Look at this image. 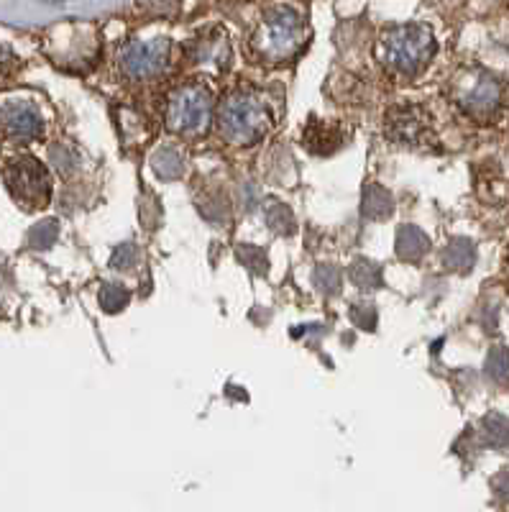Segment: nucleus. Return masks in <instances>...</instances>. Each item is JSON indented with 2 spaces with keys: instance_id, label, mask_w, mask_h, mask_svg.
<instances>
[{
  "instance_id": "1",
  "label": "nucleus",
  "mask_w": 509,
  "mask_h": 512,
  "mask_svg": "<svg viewBox=\"0 0 509 512\" xmlns=\"http://www.w3.org/2000/svg\"><path fill=\"white\" fill-rule=\"evenodd\" d=\"M272 126L267 100L256 90H231L218 105V128L223 139L236 146H249L259 141Z\"/></svg>"
},
{
  "instance_id": "2",
  "label": "nucleus",
  "mask_w": 509,
  "mask_h": 512,
  "mask_svg": "<svg viewBox=\"0 0 509 512\" xmlns=\"http://www.w3.org/2000/svg\"><path fill=\"white\" fill-rule=\"evenodd\" d=\"M376 54H379V59H382V64L389 72L412 77L420 70H425V64L433 59L435 36L428 26L420 24L392 26L379 39Z\"/></svg>"
},
{
  "instance_id": "3",
  "label": "nucleus",
  "mask_w": 509,
  "mask_h": 512,
  "mask_svg": "<svg viewBox=\"0 0 509 512\" xmlns=\"http://www.w3.org/2000/svg\"><path fill=\"white\" fill-rule=\"evenodd\" d=\"M302 39H305V24L300 13L295 8L279 6L264 13L251 47L261 62L277 64L295 57L302 47Z\"/></svg>"
},
{
  "instance_id": "4",
  "label": "nucleus",
  "mask_w": 509,
  "mask_h": 512,
  "mask_svg": "<svg viewBox=\"0 0 509 512\" xmlns=\"http://www.w3.org/2000/svg\"><path fill=\"white\" fill-rule=\"evenodd\" d=\"M453 98L463 113L479 121H489L497 116L507 103V85L502 77L492 72L481 70V67H469L461 70L453 80Z\"/></svg>"
},
{
  "instance_id": "5",
  "label": "nucleus",
  "mask_w": 509,
  "mask_h": 512,
  "mask_svg": "<svg viewBox=\"0 0 509 512\" xmlns=\"http://www.w3.org/2000/svg\"><path fill=\"white\" fill-rule=\"evenodd\" d=\"M164 121L177 134H205L213 123V95L203 85H182L169 95Z\"/></svg>"
},
{
  "instance_id": "6",
  "label": "nucleus",
  "mask_w": 509,
  "mask_h": 512,
  "mask_svg": "<svg viewBox=\"0 0 509 512\" xmlns=\"http://www.w3.org/2000/svg\"><path fill=\"white\" fill-rule=\"evenodd\" d=\"M121 72L128 80H154L162 75L169 64V41L167 39H146L131 41L118 54Z\"/></svg>"
},
{
  "instance_id": "7",
  "label": "nucleus",
  "mask_w": 509,
  "mask_h": 512,
  "mask_svg": "<svg viewBox=\"0 0 509 512\" xmlns=\"http://www.w3.org/2000/svg\"><path fill=\"white\" fill-rule=\"evenodd\" d=\"M11 192L21 203L39 205L49 198V175L36 159H18L11 167Z\"/></svg>"
},
{
  "instance_id": "8",
  "label": "nucleus",
  "mask_w": 509,
  "mask_h": 512,
  "mask_svg": "<svg viewBox=\"0 0 509 512\" xmlns=\"http://www.w3.org/2000/svg\"><path fill=\"white\" fill-rule=\"evenodd\" d=\"M430 134V123L417 105H397L387 113V136L400 144L415 146L423 144Z\"/></svg>"
},
{
  "instance_id": "9",
  "label": "nucleus",
  "mask_w": 509,
  "mask_h": 512,
  "mask_svg": "<svg viewBox=\"0 0 509 512\" xmlns=\"http://www.w3.org/2000/svg\"><path fill=\"white\" fill-rule=\"evenodd\" d=\"M187 54L195 64H205V67H213L218 72L226 70L228 62H231V47H228L223 31H208L192 44H187Z\"/></svg>"
},
{
  "instance_id": "10",
  "label": "nucleus",
  "mask_w": 509,
  "mask_h": 512,
  "mask_svg": "<svg viewBox=\"0 0 509 512\" xmlns=\"http://www.w3.org/2000/svg\"><path fill=\"white\" fill-rule=\"evenodd\" d=\"M6 126L13 136H36L41 131V118L29 105H16L6 113Z\"/></svg>"
},
{
  "instance_id": "11",
  "label": "nucleus",
  "mask_w": 509,
  "mask_h": 512,
  "mask_svg": "<svg viewBox=\"0 0 509 512\" xmlns=\"http://www.w3.org/2000/svg\"><path fill=\"white\" fill-rule=\"evenodd\" d=\"M428 251V239L423 236V231H417V228L407 226V228H400V236H397V254L402 256V259H410V262H415V259H420V256Z\"/></svg>"
},
{
  "instance_id": "12",
  "label": "nucleus",
  "mask_w": 509,
  "mask_h": 512,
  "mask_svg": "<svg viewBox=\"0 0 509 512\" xmlns=\"http://www.w3.org/2000/svg\"><path fill=\"white\" fill-rule=\"evenodd\" d=\"M151 167H154V172H157L162 180H174V177L182 175V157L177 154V149H172V146H164L162 152L154 154V159H151Z\"/></svg>"
},
{
  "instance_id": "13",
  "label": "nucleus",
  "mask_w": 509,
  "mask_h": 512,
  "mask_svg": "<svg viewBox=\"0 0 509 512\" xmlns=\"http://www.w3.org/2000/svg\"><path fill=\"white\" fill-rule=\"evenodd\" d=\"M361 208H364L366 218H387L392 213V198L384 187H369Z\"/></svg>"
},
{
  "instance_id": "14",
  "label": "nucleus",
  "mask_w": 509,
  "mask_h": 512,
  "mask_svg": "<svg viewBox=\"0 0 509 512\" xmlns=\"http://www.w3.org/2000/svg\"><path fill=\"white\" fill-rule=\"evenodd\" d=\"M305 144L310 152H333L338 146V136H330L328 126H310L305 134Z\"/></svg>"
},
{
  "instance_id": "15",
  "label": "nucleus",
  "mask_w": 509,
  "mask_h": 512,
  "mask_svg": "<svg viewBox=\"0 0 509 512\" xmlns=\"http://www.w3.org/2000/svg\"><path fill=\"white\" fill-rule=\"evenodd\" d=\"M128 303V290L121 285H105L100 292V305H103L108 313H118L121 308H126Z\"/></svg>"
},
{
  "instance_id": "16",
  "label": "nucleus",
  "mask_w": 509,
  "mask_h": 512,
  "mask_svg": "<svg viewBox=\"0 0 509 512\" xmlns=\"http://www.w3.org/2000/svg\"><path fill=\"white\" fill-rule=\"evenodd\" d=\"M353 282L364 290H371V287L382 285V274H379V267H374L371 262H359L351 272Z\"/></svg>"
},
{
  "instance_id": "17",
  "label": "nucleus",
  "mask_w": 509,
  "mask_h": 512,
  "mask_svg": "<svg viewBox=\"0 0 509 512\" xmlns=\"http://www.w3.org/2000/svg\"><path fill=\"white\" fill-rule=\"evenodd\" d=\"M139 8L149 16L157 18H172L180 11V0H139Z\"/></svg>"
},
{
  "instance_id": "18",
  "label": "nucleus",
  "mask_w": 509,
  "mask_h": 512,
  "mask_svg": "<svg viewBox=\"0 0 509 512\" xmlns=\"http://www.w3.org/2000/svg\"><path fill=\"white\" fill-rule=\"evenodd\" d=\"M238 259H241L246 267H251L254 272H267V256H264V251L261 249H254V246H241L238 249Z\"/></svg>"
},
{
  "instance_id": "19",
  "label": "nucleus",
  "mask_w": 509,
  "mask_h": 512,
  "mask_svg": "<svg viewBox=\"0 0 509 512\" xmlns=\"http://www.w3.org/2000/svg\"><path fill=\"white\" fill-rule=\"evenodd\" d=\"M269 226H272L274 231L290 233L292 226H295V218H292L290 208H284V205H274V208L269 210Z\"/></svg>"
},
{
  "instance_id": "20",
  "label": "nucleus",
  "mask_w": 509,
  "mask_h": 512,
  "mask_svg": "<svg viewBox=\"0 0 509 512\" xmlns=\"http://www.w3.org/2000/svg\"><path fill=\"white\" fill-rule=\"evenodd\" d=\"M136 262H139V249L131 244L121 246V249L113 254V259H110V264L116 269H121V272H128V269H134Z\"/></svg>"
},
{
  "instance_id": "21",
  "label": "nucleus",
  "mask_w": 509,
  "mask_h": 512,
  "mask_svg": "<svg viewBox=\"0 0 509 512\" xmlns=\"http://www.w3.org/2000/svg\"><path fill=\"white\" fill-rule=\"evenodd\" d=\"M315 282H318V287L325 292V295H336V290L341 287V274H338L336 269L323 267V269H318V277H315Z\"/></svg>"
}]
</instances>
